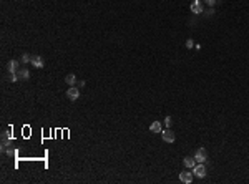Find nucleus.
Here are the masks:
<instances>
[{"mask_svg": "<svg viewBox=\"0 0 249 184\" xmlns=\"http://www.w3.org/2000/svg\"><path fill=\"white\" fill-rule=\"evenodd\" d=\"M28 76H30V72H28L25 66H20L19 68V72L17 73H13L12 75V80L10 81H19V80H28Z\"/></svg>", "mask_w": 249, "mask_h": 184, "instance_id": "1", "label": "nucleus"}, {"mask_svg": "<svg viewBox=\"0 0 249 184\" xmlns=\"http://www.w3.org/2000/svg\"><path fill=\"white\" fill-rule=\"evenodd\" d=\"M194 159H196V162H204L208 159V151L204 148H198L196 153H194Z\"/></svg>", "mask_w": 249, "mask_h": 184, "instance_id": "2", "label": "nucleus"}, {"mask_svg": "<svg viewBox=\"0 0 249 184\" xmlns=\"http://www.w3.org/2000/svg\"><path fill=\"white\" fill-rule=\"evenodd\" d=\"M67 96H68L70 101H77L78 96H80V91H78L77 86H70L68 90H67Z\"/></svg>", "mask_w": 249, "mask_h": 184, "instance_id": "3", "label": "nucleus"}, {"mask_svg": "<svg viewBox=\"0 0 249 184\" xmlns=\"http://www.w3.org/2000/svg\"><path fill=\"white\" fill-rule=\"evenodd\" d=\"M10 146V133H2V153H7Z\"/></svg>", "mask_w": 249, "mask_h": 184, "instance_id": "4", "label": "nucleus"}, {"mask_svg": "<svg viewBox=\"0 0 249 184\" xmlns=\"http://www.w3.org/2000/svg\"><path fill=\"white\" fill-rule=\"evenodd\" d=\"M161 136H163V141H166V143H174V139H176L174 133L169 128L165 129V131H161Z\"/></svg>", "mask_w": 249, "mask_h": 184, "instance_id": "5", "label": "nucleus"}, {"mask_svg": "<svg viewBox=\"0 0 249 184\" xmlns=\"http://www.w3.org/2000/svg\"><path fill=\"white\" fill-rule=\"evenodd\" d=\"M193 174H196L198 178H204V176H206V166L203 164V162H199L198 166H194V168H193Z\"/></svg>", "mask_w": 249, "mask_h": 184, "instance_id": "6", "label": "nucleus"}, {"mask_svg": "<svg viewBox=\"0 0 249 184\" xmlns=\"http://www.w3.org/2000/svg\"><path fill=\"white\" fill-rule=\"evenodd\" d=\"M20 68V63L17 62V60H10L9 63H7V70L10 72V75H13V73H17Z\"/></svg>", "mask_w": 249, "mask_h": 184, "instance_id": "7", "label": "nucleus"}, {"mask_svg": "<svg viewBox=\"0 0 249 184\" xmlns=\"http://www.w3.org/2000/svg\"><path fill=\"white\" fill-rule=\"evenodd\" d=\"M30 63H32V65L35 66V68H43V66H45V62H43V58H42L40 55H35V56H32Z\"/></svg>", "mask_w": 249, "mask_h": 184, "instance_id": "8", "label": "nucleus"}, {"mask_svg": "<svg viewBox=\"0 0 249 184\" xmlns=\"http://www.w3.org/2000/svg\"><path fill=\"white\" fill-rule=\"evenodd\" d=\"M191 12L193 13H203V5L199 0H193L191 2Z\"/></svg>", "mask_w": 249, "mask_h": 184, "instance_id": "9", "label": "nucleus"}, {"mask_svg": "<svg viewBox=\"0 0 249 184\" xmlns=\"http://www.w3.org/2000/svg\"><path fill=\"white\" fill-rule=\"evenodd\" d=\"M179 181H183L186 184L193 182V172H181V174H179Z\"/></svg>", "mask_w": 249, "mask_h": 184, "instance_id": "10", "label": "nucleus"}, {"mask_svg": "<svg viewBox=\"0 0 249 184\" xmlns=\"http://www.w3.org/2000/svg\"><path fill=\"white\" fill-rule=\"evenodd\" d=\"M65 83L70 85V86H77V75H73V73H68V75L65 76Z\"/></svg>", "mask_w": 249, "mask_h": 184, "instance_id": "11", "label": "nucleus"}, {"mask_svg": "<svg viewBox=\"0 0 249 184\" xmlns=\"http://www.w3.org/2000/svg\"><path fill=\"white\" fill-rule=\"evenodd\" d=\"M149 131L151 133H161V125H159L158 121H153L151 125H149Z\"/></svg>", "mask_w": 249, "mask_h": 184, "instance_id": "12", "label": "nucleus"}, {"mask_svg": "<svg viewBox=\"0 0 249 184\" xmlns=\"http://www.w3.org/2000/svg\"><path fill=\"white\" fill-rule=\"evenodd\" d=\"M184 166L189 169H193L194 166H196V159L194 158H184Z\"/></svg>", "mask_w": 249, "mask_h": 184, "instance_id": "13", "label": "nucleus"}, {"mask_svg": "<svg viewBox=\"0 0 249 184\" xmlns=\"http://www.w3.org/2000/svg\"><path fill=\"white\" fill-rule=\"evenodd\" d=\"M30 60H32V56L28 55V53H22V63H23V65H25V63H28Z\"/></svg>", "mask_w": 249, "mask_h": 184, "instance_id": "14", "label": "nucleus"}, {"mask_svg": "<svg viewBox=\"0 0 249 184\" xmlns=\"http://www.w3.org/2000/svg\"><path fill=\"white\" fill-rule=\"evenodd\" d=\"M213 13H214V10H213V7H209L208 10H204V15H206V17H211Z\"/></svg>", "mask_w": 249, "mask_h": 184, "instance_id": "15", "label": "nucleus"}, {"mask_svg": "<svg viewBox=\"0 0 249 184\" xmlns=\"http://www.w3.org/2000/svg\"><path fill=\"white\" fill-rule=\"evenodd\" d=\"M171 123H173L171 116H166V118H165V125H166V126H168V128H169V126H171Z\"/></svg>", "mask_w": 249, "mask_h": 184, "instance_id": "16", "label": "nucleus"}, {"mask_svg": "<svg viewBox=\"0 0 249 184\" xmlns=\"http://www.w3.org/2000/svg\"><path fill=\"white\" fill-rule=\"evenodd\" d=\"M204 2L208 3L209 7H214V5H216V2H218V0H204Z\"/></svg>", "mask_w": 249, "mask_h": 184, "instance_id": "17", "label": "nucleus"}, {"mask_svg": "<svg viewBox=\"0 0 249 184\" xmlns=\"http://www.w3.org/2000/svg\"><path fill=\"white\" fill-rule=\"evenodd\" d=\"M186 47H188V48H193V47H194V42L191 40V38H189V40L186 42Z\"/></svg>", "mask_w": 249, "mask_h": 184, "instance_id": "18", "label": "nucleus"}]
</instances>
